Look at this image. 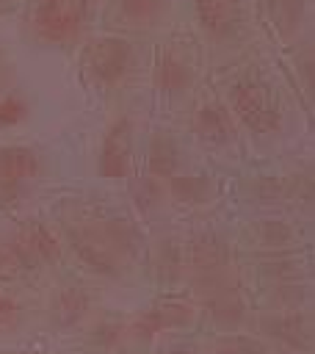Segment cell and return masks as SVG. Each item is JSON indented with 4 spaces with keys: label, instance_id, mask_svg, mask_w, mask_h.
Listing matches in <instances>:
<instances>
[{
    "label": "cell",
    "instance_id": "obj_1",
    "mask_svg": "<svg viewBox=\"0 0 315 354\" xmlns=\"http://www.w3.org/2000/svg\"><path fill=\"white\" fill-rule=\"evenodd\" d=\"M66 235L72 241L75 254L99 274H119L122 260L130 252V241L124 235V224L119 218L105 216H86V218H69Z\"/></svg>",
    "mask_w": 315,
    "mask_h": 354
},
{
    "label": "cell",
    "instance_id": "obj_2",
    "mask_svg": "<svg viewBox=\"0 0 315 354\" xmlns=\"http://www.w3.org/2000/svg\"><path fill=\"white\" fill-rule=\"evenodd\" d=\"M94 17V0H30L28 30L50 47L77 44Z\"/></svg>",
    "mask_w": 315,
    "mask_h": 354
},
{
    "label": "cell",
    "instance_id": "obj_3",
    "mask_svg": "<svg viewBox=\"0 0 315 354\" xmlns=\"http://www.w3.org/2000/svg\"><path fill=\"white\" fill-rule=\"evenodd\" d=\"M232 111L254 133L279 130V100L274 88L257 77H246L232 88Z\"/></svg>",
    "mask_w": 315,
    "mask_h": 354
},
{
    "label": "cell",
    "instance_id": "obj_4",
    "mask_svg": "<svg viewBox=\"0 0 315 354\" xmlns=\"http://www.w3.org/2000/svg\"><path fill=\"white\" fill-rule=\"evenodd\" d=\"M41 174V155L33 147H0V207H14L25 188Z\"/></svg>",
    "mask_w": 315,
    "mask_h": 354
},
{
    "label": "cell",
    "instance_id": "obj_5",
    "mask_svg": "<svg viewBox=\"0 0 315 354\" xmlns=\"http://www.w3.org/2000/svg\"><path fill=\"white\" fill-rule=\"evenodd\" d=\"M135 64V50L122 36H102L86 50V69L102 86H116Z\"/></svg>",
    "mask_w": 315,
    "mask_h": 354
},
{
    "label": "cell",
    "instance_id": "obj_6",
    "mask_svg": "<svg viewBox=\"0 0 315 354\" xmlns=\"http://www.w3.org/2000/svg\"><path fill=\"white\" fill-rule=\"evenodd\" d=\"M133 163V122L127 116L116 119L99 147V174L105 180H124Z\"/></svg>",
    "mask_w": 315,
    "mask_h": 354
},
{
    "label": "cell",
    "instance_id": "obj_7",
    "mask_svg": "<svg viewBox=\"0 0 315 354\" xmlns=\"http://www.w3.org/2000/svg\"><path fill=\"white\" fill-rule=\"evenodd\" d=\"M11 246L22 268L47 266L58 257V241L44 224H28L11 235Z\"/></svg>",
    "mask_w": 315,
    "mask_h": 354
},
{
    "label": "cell",
    "instance_id": "obj_8",
    "mask_svg": "<svg viewBox=\"0 0 315 354\" xmlns=\"http://www.w3.org/2000/svg\"><path fill=\"white\" fill-rule=\"evenodd\" d=\"M169 11V0H108L105 19L122 30H144L158 25Z\"/></svg>",
    "mask_w": 315,
    "mask_h": 354
},
{
    "label": "cell",
    "instance_id": "obj_9",
    "mask_svg": "<svg viewBox=\"0 0 315 354\" xmlns=\"http://www.w3.org/2000/svg\"><path fill=\"white\" fill-rule=\"evenodd\" d=\"M202 28L213 36H229L243 22V0H193Z\"/></svg>",
    "mask_w": 315,
    "mask_h": 354
},
{
    "label": "cell",
    "instance_id": "obj_10",
    "mask_svg": "<svg viewBox=\"0 0 315 354\" xmlns=\"http://www.w3.org/2000/svg\"><path fill=\"white\" fill-rule=\"evenodd\" d=\"M191 307L185 304H160V307H152L146 313H141L133 324H130V332L135 337H155L166 329H174V326H182L191 321Z\"/></svg>",
    "mask_w": 315,
    "mask_h": 354
},
{
    "label": "cell",
    "instance_id": "obj_11",
    "mask_svg": "<svg viewBox=\"0 0 315 354\" xmlns=\"http://www.w3.org/2000/svg\"><path fill=\"white\" fill-rule=\"evenodd\" d=\"M191 80V64L185 58V53L174 44H169L160 58H158V86L169 94H177L188 86Z\"/></svg>",
    "mask_w": 315,
    "mask_h": 354
},
{
    "label": "cell",
    "instance_id": "obj_12",
    "mask_svg": "<svg viewBox=\"0 0 315 354\" xmlns=\"http://www.w3.org/2000/svg\"><path fill=\"white\" fill-rule=\"evenodd\" d=\"M196 127L204 138L210 141H224L229 136V119H227V111H221L218 105H204L199 111V119H196Z\"/></svg>",
    "mask_w": 315,
    "mask_h": 354
},
{
    "label": "cell",
    "instance_id": "obj_13",
    "mask_svg": "<svg viewBox=\"0 0 315 354\" xmlns=\"http://www.w3.org/2000/svg\"><path fill=\"white\" fill-rule=\"evenodd\" d=\"M86 304L88 301L80 290H64L52 304V315H55L58 324H75L86 313Z\"/></svg>",
    "mask_w": 315,
    "mask_h": 354
},
{
    "label": "cell",
    "instance_id": "obj_14",
    "mask_svg": "<svg viewBox=\"0 0 315 354\" xmlns=\"http://www.w3.org/2000/svg\"><path fill=\"white\" fill-rule=\"evenodd\" d=\"M174 163H177L174 144L169 138H155L152 141V149H149V166H152V171L160 174V177H169L174 171Z\"/></svg>",
    "mask_w": 315,
    "mask_h": 354
},
{
    "label": "cell",
    "instance_id": "obj_15",
    "mask_svg": "<svg viewBox=\"0 0 315 354\" xmlns=\"http://www.w3.org/2000/svg\"><path fill=\"white\" fill-rule=\"evenodd\" d=\"M216 354H274L268 346H262L260 340L254 337H224L218 346H216Z\"/></svg>",
    "mask_w": 315,
    "mask_h": 354
},
{
    "label": "cell",
    "instance_id": "obj_16",
    "mask_svg": "<svg viewBox=\"0 0 315 354\" xmlns=\"http://www.w3.org/2000/svg\"><path fill=\"white\" fill-rule=\"evenodd\" d=\"M28 116V102L19 94H0V127H11Z\"/></svg>",
    "mask_w": 315,
    "mask_h": 354
},
{
    "label": "cell",
    "instance_id": "obj_17",
    "mask_svg": "<svg viewBox=\"0 0 315 354\" xmlns=\"http://www.w3.org/2000/svg\"><path fill=\"white\" fill-rule=\"evenodd\" d=\"M17 324H19V304L11 293L0 290V335L11 332Z\"/></svg>",
    "mask_w": 315,
    "mask_h": 354
},
{
    "label": "cell",
    "instance_id": "obj_18",
    "mask_svg": "<svg viewBox=\"0 0 315 354\" xmlns=\"http://www.w3.org/2000/svg\"><path fill=\"white\" fill-rule=\"evenodd\" d=\"M17 271H22V266L17 260L11 238H0V277H14Z\"/></svg>",
    "mask_w": 315,
    "mask_h": 354
},
{
    "label": "cell",
    "instance_id": "obj_19",
    "mask_svg": "<svg viewBox=\"0 0 315 354\" xmlns=\"http://www.w3.org/2000/svg\"><path fill=\"white\" fill-rule=\"evenodd\" d=\"M22 6V0H0V17H6V14H11V11H17Z\"/></svg>",
    "mask_w": 315,
    "mask_h": 354
},
{
    "label": "cell",
    "instance_id": "obj_20",
    "mask_svg": "<svg viewBox=\"0 0 315 354\" xmlns=\"http://www.w3.org/2000/svg\"><path fill=\"white\" fill-rule=\"evenodd\" d=\"M0 354H30V351H0Z\"/></svg>",
    "mask_w": 315,
    "mask_h": 354
}]
</instances>
